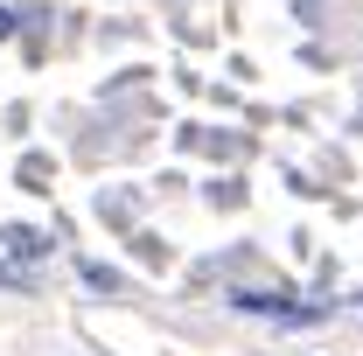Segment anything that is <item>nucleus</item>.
Masks as SVG:
<instances>
[{
	"label": "nucleus",
	"mask_w": 363,
	"mask_h": 356,
	"mask_svg": "<svg viewBox=\"0 0 363 356\" xmlns=\"http://www.w3.org/2000/svg\"><path fill=\"white\" fill-rule=\"evenodd\" d=\"M0 252H7L14 279H35V266L56 252V238H49V230H35V223H7V230H0Z\"/></svg>",
	"instance_id": "f03ea898"
},
{
	"label": "nucleus",
	"mask_w": 363,
	"mask_h": 356,
	"mask_svg": "<svg viewBox=\"0 0 363 356\" xmlns=\"http://www.w3.org/2000/svg\"><path fill=\"white\" fill-rule=\"evenodd\" d=\"M357 314H363V308H357Z\"/></svg>",
	"instance_id": "0eeeda50"
},
{
	"label": "nucleus",
	"mask_w": 363,
	"mask_h": 356,
	"mask_svg": "<svg viewBox=\"0 0 363 356\" xmlns=\"http://www.w3.org/2000/svg\"><path fill=\"white\" fill-rule=\"evenodd\" d=\"M21 182L43 189V182H49V154H28V161H21Z\"/></svg>",
	"instance_id": "20e7f679"
},
{
	"label": "nucleus",
	"mask_w": 363,
	"mask_h": 356,
	"mask_svg": "<svg viewBox=\"0 0 363 356\" xmlns=\"http://www.w3.org/2000/svg\"><path fill=\"white\" fill-rule=\"evenodd\" d=\"M7 279H14V266H7V259H0V287H7Z\"/></svg>",
	"instance_id": "423d86ee"
},
{
	"label": "nucleus",
	"mask_w": 363,
	"mask_h": 356,
	"mask_svg": "<svg viewBox=\"0 0 363 356\" xmlns=\"http://www.w3.org/2000/svg\"><path fill=\"white\" fill-rule=\"evenodd\" d=\"M230 308L238 314H259V321H272V328H308V321H328V301H294L286 287H272V279H259V287H230Z\"/></svg>",
	"instance_id": "f257e3e1"
},
{
	"label": "nucleus",
	"mask_w": 363,
	"mask_h": 356,
	"mask_svg": "<svg viewBox=\"0 0 363 356\" xmlns=\"http://www.w3.org/2000/svg\"><path fill=\"white\" fill-rule=\"evenodd\" d=\"M14 21H21V14H14V7H0V43L14 35Z\"/></svg>",
	"instance_id": "39448f33"
},
{
	"label": "nucleus",
	"mask_w": 363,
	"mask_h": 356,
	"mask_svg": "<svg viewBox=\"0 0 363 356\" xmlns=\"http://www.w3.org/2000/svg\"><path fill=\"white\" fill-rule=\"evenodd\" d=\"M77 279H84L91 294H126V279H119L112 266H98V259H77Z\"/></svg>",
	"instance_id": "7ed1b4c3"
}]
</instances>
